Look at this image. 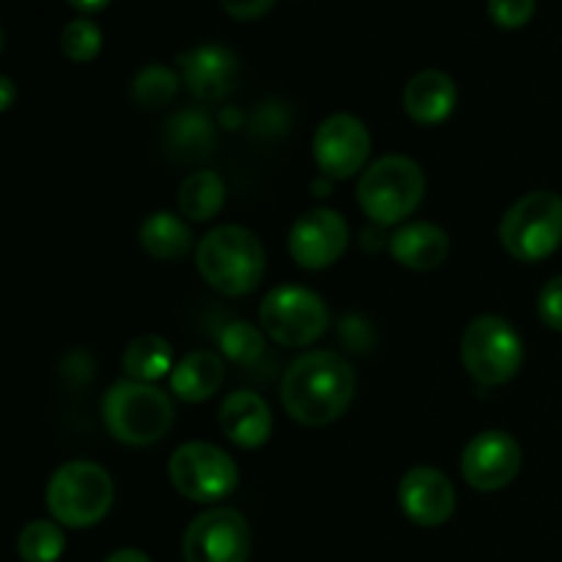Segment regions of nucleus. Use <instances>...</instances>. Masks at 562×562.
I'll return each instance as SVG.
<instances>
[{"label":"nucleus","instance_id":"f257e3e1","mask_svg":"<svg viewBox=\"0 0 562 562\" xmlns=\"http://www.w3.org/2000/svg\"><path fill=\"white\" fill-rule=\"evenodd\" d=\"M357 379L335 351H307L294 360L280 384V401L291 420L322 428L338 420L355 401Z\"/></svg>","mask_w":562,"mask_h":562},{"label":"nucleus","instance_id":"f03ea898","mask_svg":"<svg viewBox=\"0 0 562 562\" xmlns=\"http://www.w3.org/2000/svg\"><path fill=\"white\" fill-rule=\"evenodd\" d=\"M195 267L214 291L241 296L258 289L267 272L261 239L241 225H220L209 231L195 252Z\"/></svg>","mask_w":562,"mask_h":562},{"label":"nucleus","instance_id":"7ed1b4c3","mask_svg":"<svg viewBox=\"0 0 562 562\" xmlns=\"http://www.w3.org/2000/svg\"><path fill=\"white\" fill-rule=\"evenodd\" d=\"M102 417L119 442L146 448L159 442L173 426V401L146 382H115L102 398Z\"/></svg>","mask_w":562,"mask_h":562},{"label":"nucleus","instance_id":"20e7f679","mask_svg":"<svg viewBox=\"0 0 562 562\" xmlns=\"http://www.w3.org/2000/svg\"><path fill=\"white\" fill-rule=\"evenodd\" d=\"M113 477L93 461H66L47 483L49 516L69 530L99 525L113 508Z\"/></svg>","mask_w":562,"mask_h":562},{"label":"nucleus","instance_id":"39448f33","mask_svg":"<svg viewBox=\"0 0 562 562\" xmlns=\"http://www.w3.org/2000/svg\"><path fill=\"white\" fill-rule=\"evenodd\" d=\"M426 195V176L415 159L390 154L376 159L357 184L362 212L379 225H395L412 217Z\"/></svg>","mask_w":562,"mask_h":562},{"label":"nucleus","instance_id":"423d86ee","mask_svg":"<svg viewBox=\"0 0 562 562\" xmlns=\"http://www.w3.org/2000/svg\"><path fill=\"white\" fill-rule=\"evenodd\" d=\"M499 241L516 261L538 263L562 245V198L538 190L519 198L499 223Z\"/></svg>","mask_w":562,"mask_h":562},{"label":"nucleus","instance_id":"0eeeda50","mask_svg":"<svg viewBox=\"0 0 562 562\" xmlns=\"http://www.w3.org/2000/svg\"><path fill=\"white\" fill-rule=\"evenodd\" d=\"M461 362L483 387H499L519 373L525 344L503 316H477L461 335Z\"/></svg>","mask_w":562,"mask_h":562},{"label":"nucleus","instance_id":"6e6552de","mask_svg":"<svg viewBox=\"0 0 562 562\" xmlns=\"http://www.w3.org/2000/svg\"><path fill=\"white\" fill-rule=\"evenodd\" d=\"M168 477L181 497L192 503H220L239 486V467L212 442H187L173 450Z\"/></svg>","mask_w":562,"mask_h":562},{"label":"nucleus","instance_id":"1a4fd4ad","mask_svg":"<svg viewBox=\"0 0 562 562\" xmlns=\"http://www.w3.org/2000/svg\"><path fill=\"white\" fill-rule=\"evenodd\" d=\"M261 327L274 344L300 346L322 338L329 327V311L322 296L302 285H278L258 307Z\"/></svg>","mask_w":562,"mask_h":562},{"label":"nucleus","instance_id":"9d476101","mask_svg":"<svg viewBox=\"0 0 562 562\" xmlns=\"http://www.w3.org/2000/svg\"><path fill=\"white\" fill-rule=\"evenodd\" d=\"M252 536L247 519L234 508H212L190 521L184 532V562H247Z\"/></svg>","mask_w":562,"mask_h":562},{"label":"nucleus","instance_id":"9b49d317","mask_svg":"<svg viewBox=\"0 0 562 562\" xmlns=\"http://www.w3.org/2000/svg\"><path fill=\"white\" fill-rule=\"evenodd\" d=\"M313 157L327 179H351L371 157V132L351 113L329 115L313 135Z\"/></svg>","mask_w":562,"mask_h":562},{"label":"nucleus","instance_id":"f8f14e48","mask_svg":"<svg viewBox=\"0 0 562 562\" xmlns=\"http://www.w3.org/2000/svg\"><path fill=\"white\" fill-rule=\"evenodd\" d=\"M349 247V225L335 209H311L302 214L289 234V252L302 269H327Z\"/></svg>","mask_w":562,"mask_h":562},{"label":"nucleus","instance_id":"ddd939ff","mask_svg":"<svg viewBox=\"0 0 562 562\" xmlns=\"http://www.w3.org/2000/svg\"><path fill=\"white\" fill-rule=\"evenodd\" d=\"M521 470V448L510 434L483 431L470 439L461 456V475L475 492H499Z\"/></svg>","mask_w":562,"mask_h":562},{"label":"nucleus","instance_id":"4468645a","mask_svg":"<svg viewBox=\"0 0 562 562\" xmlns=\"http://www.w3.org/2000/svg\"><path fill=\"white\" fill-rule=\"evenodd\" d=\"M398 503L412 525L439 527L453 516L456 488L445 472L434 467H415L401 477Z\"/></svg>","mask_w":562,"mask_h":562},{"label":"nucleus","instance_id":"2eb2a0df","mask_svg":"<svg viewBox=\"0 0 562 562\" xmlns=\"http://www.w3.org/2000/svg\"><path fill=\"white\" fill-rule=\"evenodd\" d=\"M179 69L192 97L203 99V102H217L234 91L239 60L223 44H201V47L179 55Z\"/></svg>","mask_w":562,"mask_h":562},{"label":"nucleus","instance_id":"dca6fc26","mask_svg":"<svg viewBox=\"0 0 562 562\" xmlns=\"http://www.w3.org/2000/svg\"><path fill=\"white\" fill-rule=\"evenodd\" d=\"M217 423L220 431L245 450L261 448V445L269 442V434H272L269 404L258 393H250V390H236V393L225 395V401L220 404Z\"/></svg>","mask_w":562,"mask_h":562},{"label":"nucleus","instance_id":"f3484780","mask_svg":"<svg viewBox=\"0 0 562 562\" xmlns=\"http://www.w3.org/2000/svg\"><path fill=\"white\" fill-rule=\"evenodd\" d=\"M456 104H459V86L442 69L417 71L404 91L406 115L423 126H437L448 121Z\"/></svg>","mask_w":562,"mask_h":562},{"label":"nucleus","instance_id":"a211bd4d","mask_svg":"<svg viewBox=\"0 0 562 562\" xmlns=\"http://www.w3.org/2000/svg\"><path fill=\"white\" fill-rule=\"evenodd\" d=\"M390 252L401 267L415 269V272H431V269L442 267L448 258L450 239L439 225L409 223L395 231Z\"/></svg>","mask_w":562,"mask_h":562},{"label":"nucleus","instance_id":"6ab92c4d","mask_svg":"<svg viewBox=\"0 0 562 562\" xmlns=\"http://www.w3.org/2000/svg\"><path fill=\"white\" fill-rule=\"evenodd\" d=\"M225 379V366L220 355L214 351H190L176 362L173 373H170V390L176 398L187 401V404H201V401L212 398L220 390Z\"/></svg>","mask_w":562,"mask_h":562},{"label":"nucleus","instance_id":"aec40b11","mask_svg":"<svg viewBox=\"0 0 562 562\" xmlns=\"http://www.w3.org/2000/svg\"><path fill=\"white\" fill-rule=\"evenodd\" d=\"M214 130L212 121L201 110H181L165 126V148L179 162H192L212 154Z\"/></svg>","mask_w":562,"mask_h":562},{"label":"nucleus","instance_id":"412c9836","mask_svg":"<svg viewBox=\"0 0 562 562\" xmlns=\"http://www.w3.org/2000/svg\"><path fill=\"white\" fill-rule=\"evenodd\" d=\"M140 245L157 261H176L192 247V231L170 212H154L140 225Z\"/></svg>","mask_w":562,"mask_h":562},{"label":"nucleus","instance_id":"4be33fe9","mask_svg":"<svg viewBox=\"0 0 562 562\" xmlns=\"http://www.w3.org/2000/svg\"><path fill=\"white\" fill-rule=\"evenodd\" d=\"M121 366H124L126 376L135 382L154 384L173 373V346L162 335H140L126 346Z\"/></svg>","mask_w":562,"mask_h":562},{"label":"nucleus","instance_id":"5701e85b","mask_svg":"<svg viewBox=\"0 0 562 562\" xmlns=\"http://www.w3.org/2000/svg\"><path fill=\"white\" fill-rule=\"evenodd\" d=\"M225 206V181L214 170H198L179 187V209L184 217L206 223Z\"/></svg>","mask_w":562,"mask_h":562},{"label":"nucleus","instance_id":"b1692460","mask_svg":"<svg viewBox=\"0 0 562 562\" xmlns=\"http://www.w3.org/2000/svg\"><path fill=\"white\" fill-rule=\"evenodd\" d=\"M66 549V536L58 521L36 519L22 527L16 538V552L22 562H58Z\"/></svg>","mask_w":562,"mask_h":562},{"label":"nucleus","instance_id":"393cba45","mask_svg":"<svg viewBox=\"0 0 562 562\" xmlns=\"http://www.w3.org/2000/svg\"><path fill=\"white\" fill-rule=\"evenodd\" d=\"M179 91V75L170 66L162 64H148L132 80V99L140 108L157 110L170 104V99Z\"/></svg>","mask_w":562,"mask_h":562},{"label":"nucleus","instance_id":"a878e982","mask_svg":"<svg viewBox=\"0 0 562 562\" xmlns=\"http://www.w3.org/2000/svg\"><path fill=\"white\" fill-rule=\"evenodd\" d=\"M102 49V31L93 20H71L66 22V27L60 31V53L66 55L75 64H88L93 60Z\"/></svg>","mask_w":562,"mask_h":562},{"label":"nucleus","instance_id":"bb28decb","mask_svg":"<svg viewBox=\"0 0 562 562\" xmlns=\"http://www.w3.org/2000/svg\"><path fill=\"white\" fill-rule=\"evenodd\" d=\"M220 349L228 360L241 362V366H250L261 357L263 351V335L261 329L252 327V324L236 322L220 333Z\"/></svg>","mask_w":562,"mask_h":562},{"label":"nucleus","instance_id":"cd10ccee","mask_svg":"<svg viewBox=\"0 0 562 562\" xmlns=\"http://www.w3.org/2000/svg\"><path fill=\"white\" fill-rule=\"evenodd\" d=\"M538 0H488V16L497 27L505 31H516L525 27L536 14Z\"/></svg>","mask_w":562,"mask_h":562},{"label":"nucleus","instance_id":"c85d7f7f","mask_svg":"<svg viewBox=\"0 0 562 562\" xmlns=\"http://www.w3.org/2000/svg\"><path fill=\"white\" fill-rule=\"evenodd\" d=\"M538 316H541L543 327L562 333V274L549 280L538 294Z\"/></svg>","mask_w":562,"mask_h":562},{"label":"nucleus","instance_id":"c756f323","mask_svg":"<svg viewBox=\"0 0 562 562\" xmlns=\"http://www.w3.org/2000/svg\"><path fill=\"white\" fill-rule=\"evenodd\" d=\"M223 9L236 20H258L274 5V0H220Z\"/></svg>","mask_w":562,"mask_h":562},{"label":"nucleus","instance_id":"7c9ffc66","mask_svg":"<svg viewBox=\"0 0 562 562\" xmlns=\"http://www.w3.org/2000/svg\"><path fill=\"white\" fill-rule=\"evenodd\" d=\"M104 562H151V560H148L143 552H137V549H119V552L110 554Z\"/></svg>","mask_w":562,"mask_h":562},{"label":"nucleus","instance_id":"2f4dec72","mask_svg":"<svg viewBox=\"0 0 562 562\" xmlns=\"http://www.w3.org/2000/svg\"><path fill=\"white\" fill-rule=\"evenodd\" d=\"M66 3H69L71 9H77V11H86V14H93V11H102L104 5L110 3V0H66Z\"/></svg>","mask_w":562,"mask_h":562},{"label":"nucleus","instance_id":"473e14b6","mask_svg":"<svg viewBox=\"0 0 562 562\" xmlns=\"http://www.w3.org/2000/svg\"><path fill=\"white\" fill-rule=\"evenodd\" d=\"M0 93H3L0 110H9L11 102H14V82H11V77H0Z\"/></svg>","mask_w":562,"mask_h":562}]
</instances>
